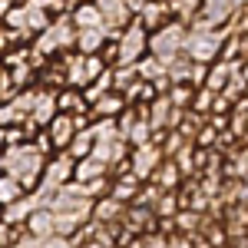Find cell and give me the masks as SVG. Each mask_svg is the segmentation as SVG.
Returning <instances> with one entry per match:
<instances>
[{"instance_id":"6da1fadb","label":"cell","mask_w":248,"mask_h":248,"mask_svg":"<svg viewBox=\"0 0 248 248\" xmlns=\"http://www.w3.org/2000/svg\"><path fill=\"white\" fill-rule=\"evenodd\" d=\"M3 162V169L10 179H17L20 189H33L40 179V172H43V153L33 149V146H10V153L0 159Z\"/></svg>"},{"instance_id":"7a4b0ae2","label":"cell","mask_w":248,"mask_h":248,"mask_svg":"<svg viewBox=\"0 0 248 248\" xmlns=\"http://www.w3.org/2000/svg\"><path fill=\"white\" fill-rule=\"evenodd\" d=\"M146 30H142V23L136 20V23H129L123 33H116V63L119 66H133L136 60H142V53H146Z\"/></svg>"},{"instance_id":"3957f363","label":"cell","mask_w":248,"mask_h":248,"mask_svg":"<svg viewBox=\"0 0 248 248\" xmlns=\"http://www.w3.org/2000/svg\"><path fill=\"white\" fill-rule=\"evenodd\" d=\"M186 27L182 23H166V27H159L155 30V37L146 40V46L153 50V57L159 60V63H166V60H172L179 50H182V40H186Z\"/></svg>"},{"instance_id":"277c9868","label":"cell","mask_w":248,"mask_h":248,"mask_svg":"<svg viewBox=\"0 0 248 248\" xmlns=\"http://www.w3.org/2000/svg\"><path fill=\"white\" fill-rule=\"evenodd\" d=\"M218 46H222V33H215V30H192L182 40V50L195 63H205V66H209V60L218 57Z\"/></svg>"},{"instance_id":"5b68a950","label":"cell","mask_w":248,"mask_h":248,"mask_svg":"<svg viewBox=\"0 0 248 248\" xmlns=\"http://www.w3.org/2000/svg\"><path fill=\"white\" fill-rule=\"evenodd\" d=\"M199 14L202 17L195 23V30H215L232 17V7L229 0H199Z\"/></svg>"},{"instance_id":"8992f818","label":"cell","mask_w":248,"mask_h":248,"mask_svg":"<svg viewBox=\"0 0 248 248\" xmlns=\"http://www.w3.org/2000/svg\"><path fill=\"white\" fill-rule=\"evenodd\" d=\"M159 162H162L159 146H136V153H133V159L126 162V169H133L136 179H149V175L159 169Z\"/></svg>"},{"instance_id":"52a82bcc","label":"cell","mask_w":248,"mask_h":248,"mask_svg":"<svg viewBox=\"0 0 248 248\" xmlns=\"http://www.w3.org/2000/svg\"><path fill=\"white\" fill-rule=\"evenodd\" d=\"M77 129H79V126H77V116L57 113L53 119H50V123H46V139H50V146H57V149H66Z\"/></svg>"},{"instance_id":"ba28073f","label":"cell","mask_w":248,"mask_h":248,"mask_svg":"<svg viewBox=\"0 0 248 248\" xmlns=\"http://www.w3.org/2000/svg\"><path fill=\"white\" fill-rule=\"evenodd\" d=\"M40 179H43L46 189H60V186H66V182L73 179V159H70V155H57L50 166H43Z\"/></svg>"},{"instance_id":"9c48e42d","label":"cell","mask_w":248,"mask_h":248,"mask_svg":"<svg viewBox=\"0 0 248 248\" xmlns=\"http://www.w3.org/2000/svg\"><path fill=\"white\" fill-rule=\"evenodd\" d=\"M106 33H109L106 27H90V30H77V40H73V43H77L79 53H86V57H96V50H103V43L109 40Z\"/></svg>"},{"instance_id":"30bf717a","label":"cell","mask_w":248,"mask_h":248,"mask_svg":"<svg viewBox=\"0 0 248 248\" xmlns=\"http://www.w3.org/2000/svg\"><path fill=\"white\" fill-rule=\"evenodd\" d=\"M23 225H27V232H30L33 238L43 242V238H50V235H53V212H50V209H33L30 215H27V222H23Z\"/></svg>"},{"instance_id":"8fae6325","label":"cell","mask_w":248,"mask_h":248,"mask_svg":"<svg viewBox=\"0 0 248 248\" xmlns=\"http://www.w3.org/2000/svg\"><path fill=\"white\" fill-rule=\"evenodd\" d=\"M57 116V99L50 93H37V99H33V106H30V123H37V126H46L50 119Z\"/></svg>"},{"instance_id":"7c38bea8","label":"cell","mask_w":248,"mask_h":248,"mask_svg":"<svg viewBox=\"0 0 248 248\" xmlns=\"http://www.w3.org/2000/svg\"><path fill=\"white\" fill-rule=\"evenodd\" d=\"M99 175H106V166L99 159H93V155H83L79 162H73V179L79 186H86L90 179H99Z\"/></svg>"},{"instance_id":"4fadbf2b","label":"cell","mask_w":248,"mask_h":248,"mask_svg":"<svg viewBox=\"0 0 248 248\" xmlns=\"http://www.w3.org/2000/svg\"><path fill=\"white\" fill-rule=\"evenodd\" d=\"M23 14H27V33H40L50 27V14L40 7V0H23Z\"/></svg>"},{"instance_id":"5bb4252c","label":"cell","mask_w":248,"mask_h":248,"mask_svg":"<svg viewBox=\"0 0 248 248\" xmlns=\"http://www.w3.org/2000/svg\"><path fill=\"white\" fill-rule=\"evenodd\" d=\"M166 3L162 0H146L142 3V10H139V23H142V30H149V27H159L162 20H166Z\"/></svg>"},{"instance_id":"9a60e30c","label":"cell","mask_w":248,"mask_h":248,"mask_svg":"<svg viewBox=\"0 0 248 248\" xmlns=\"http://www.w3.org/2000/svg\"><path fill=\"white\" fill-rule=\"evenodd\" d=\"M123 103H126V99H123L119 93H113V90H109L106 96H99V99L93 103V109H96V116H103V119H113V116L123 113Z\"/></svg>"},{"instance_id":"2e32d148","label":"cell","mask_w":248,"mask_h":248,"mask_svg":"<svg viewBox=\"0 0 248 248\" xmlns=\"http://www.w3.org/2000/svg\"><path fill=\"white\" fill-rule=\"evenodd\" d=\"M136 192H139V179H136V175H123L113 189H109V199H116L119 205H126V202L136 199Z\"/></svg>"},{"instance_id":"e0dca14e","label":"cell","mask_w":248,"mask_h":248,"mask_svg":"<svg viewBox=\"0 0 248 248\" xmlns=\"http://www.w3.org/2000/svg\"><path fill=\"white\" fill-rule=\"evenodd\" d=\"M149 129H162V126H169V119H172V103H169V96H159L153 103V109H149Z\"/></svg>"},{"instance_id":"ac0fdd59","label":"cell","mask_w":248,"mask_h":248,"mask_svg":"<svg viewBox=\"0 0 248 248\" xmlns=\"http://www.w3.org/2000/svg\"><path fill=\"white\" fill-rule=\"evenodd\" d=\"M229 77H232L229 63H215L212 70H205V86H202V90H209V93H218V90H225Z\"/></svg>"},{"instance_id":"d6986e66","label":"cell","mask_w":248,"mask_h":248,"mask_svg":"<svg viewBox=\"0 0 248 248\" xmlns=\"http://www.w3.org/2000/svg\"><path fill=\"white\" fill-rule=\"evenodd\" d=\"M90 215L96 218V225H103V222H109V218H119L123 215V205L116 202V199H103V202H96Z\"/></svg>"},{"instance_id":"ffe728a7","label":"cell","mask_w":248,"mask_h":248,"mask_svg":"<svg viewBox=\"0 0 248 248\" xmlns=\"http://www.w3.org/2000/svg\"><path fill=\"white\" fill-rule=\"evenodd\" d=\"M149 133H153V129H149V123H146V119H139V123L133 119V123L123 129V139H129L133 146H149Z\"/></svg>"},{"instance_id":"44dd1931","label":"cell","mask_w":248,"mask_h":248,"mask_svg":"<svg viewBox=\"0 0 248 248\" xmlns=\"http://www.w3.org/2000/svg\"><path fill=\"white\" fill-rule=\"evenodd\" d=\"M20 195H23L20 182H17V179H10V175L3 172V175H0V209H3V205H10V202H17Z\"/></svg>"},{"instance_id":"7402d4cb","label":"cell","mask_w":248,"mask_h":248,"mask_svg":"<svg viewBox=\"0 0 248 248\" xmlns=\"http://www.w3.org/2000/svg\"><path fill=\"white\" fill-rule=\"evenodd\" d=\"M153 175H155V179H159V186H162V189H172V186L179 182V175H182V172L175 169V162H166V166L159 162V169H155Z\"/></svg>"},{"instance_id":"603a6c76","label":"cell","mask_w":248,"mask_h":248,"mask_svg":"<svg viewBox=\"0 0 248 248\" xmlns=\"http://www.w3.org/2000/svg\"><path fill=\"white\" fill-rule=\"evenodd\" d=\"M175 222H179V232H186V235H192V232L199 229V222H202V218H199V212L186 209V212H179V218H175Z\"/></svg>"},{"instance_id":"cb8c5ba5","label":"cell","mask_w":248,"mask_h":248,"mask_svg":"<svg viewBox=\"0 0 248 248\" xmlns=\"http://www.w3.org/2000/svg\"><path fill=\"white\" fill-rule=\"evenodd\" d=\"M189 99H192V90H189V86H172V96H169L172 106H186Z\"/></svg>"},{"instance_id":"d4e9b609","label":"cell","mask_w":248,"mask_h":248,"mask_svg":"<svg viewBox=\"0 0 248 248\" xmlns=\"http://www.w3.org/2000/svg\"><path fill=\"white\" fill-rule=\"evenodd\" d=\"M175 205H179V199H175V195H162V199H159V205H155V215H172Z\"/></svg>"},{"instance_id":"484cf974","label":"cell","mask_w":248,"mask_h":248,"mask_svg":"<svg viewBox=\"0 0 248 248\" xmlns=\"http://www.w3.org/2000/svg\"><path fill=\"white\" fill-rule=\"evenodd\" d=\"M37 248H73L70 245V238H60V235H50V238H43Z\"/></svg>"},{"instance_id":"4316f807","label":"cell","mask_w":248,"mask_h":248,"mask_svg":"<svg viewBox=\"0 0 248 248\" xmlns=\"http://www.w3.org/2000/svg\"><path fill=\"white\" fill-rule=\"evenodd\" d=\"M212 99H215V93H209V90H199V99H195V109L199 113H205L212 106Z\"/></svg>"},{"instance_id":"83f0119b","label":"cell","mask_w":248,"mask_h":248,"mask_svg":"<svg viewBox=\"0 0 248 248\" xmlns=\"http://www.w3.org/2000/svg\"><path fill=\"white\" fill-rule=\"evenodd\" d=\"M166 248H192V238L189 235H182V238H179V235H175V238H166Z\"/></svg>"},{"instance_id":"f1b7e54d","label":"cell","mask_w":248,"mask_h":248,"mask_svg":"<svg viewBox=\"0 0 248 248\" xmlns=\"http://www.w3.org/2000/svg\"><path fill=\"white\" fill-rule=\"evenodd\" d=\"M199 142H202V146H215V129H202V133H199Z\"/></svg>"},{"instance_id":"f546056e","label":"cell","mask_w":248,"mask_h":248,"mask_svg":"<svg viewBox=\"0 0 248 248\" xmlns=\"http://www.w3.org/2000/svg\"><path fill=\"white\" fill-rule=\"evenodd\" d=\"M232 248H245V238H238V242H235V245H232Z\"/></svg>"},{"instance_id":"4dcf8cb0","label":"cell","mask_w":248,"mask_h":248,"mask_svg":"<svg viewBox=\"0 0 248 248\" xmlns=\"http://www.w3.org/2000/svg\"><path fill=\"white\" fill-rule=\"evenodd\" d=\"M0 77H3V73H0Z\"/></svg>"}]
</instances>
